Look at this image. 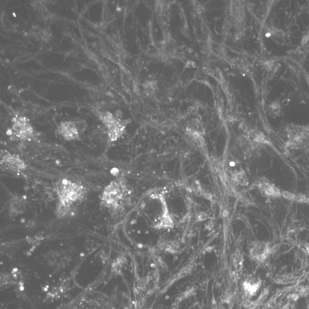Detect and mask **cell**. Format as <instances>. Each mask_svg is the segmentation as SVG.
I'll use <instances>...</instances> for the list:
<instances>
[{
    "mask_svg": "<svg viewBox=\"0 0 309 309\" xmlns=\"http://www.w3.org/2000/svg\"><path fill=\"white\" fill-rule=\"evenodd\" d=\"M127 191L125 181L122 178H117L107 185L101 193V204L109 211H117L120 208V204L124 200Z\"/></svg>",
    "mask_w": 309,
    "mask_h": 309,
    "instance_id": "cell-1",
    "label": "cell"
},
{
    "mask_svg": "<svg viewBox=\"0 0 309 309\" xmlns=\"http://www.w3.org/2000/svg\"><path fill=\"white\" fill-rule=\"evenodd\" d=\"M59 200L74 205L85 197L87 189L81 183L67 179H60L55 185Z\"/></svg>",
    "mask_w": 309,
    "mask_h": 309,
    "instance_id": "cell-2",
    "label": "cell"
},
{
    "mask_svg": "<svg viewBox=\"0 0 309 309\" xmlns=\"http://www.w3.org/2000/svg\"><path fill=\"white\" fill-rule=\"evenodd\" d=\"M13 123L12 131L17 139L27 141L32 139L35 137L33 127L26 118L16 117L13 120Z\"/></svg>",
    "mask_w": 309,
    "mask_h": 309,
    "instance_id": "cell-3",
    "label": "cell"
},
{
    "mask_svg": "<svg viewBox=\"0 0 309 309\" xmlns=\"http://www.w3.org/2000/svg\"><path fill=\"white\" fill-rule=\"evenodd\" d=\"M1 165L13 173H20L27 168L26 163L20 156L6 151H1Z\"/></svg>",
    "mask_w": 309,
    "mask_h": 309,
    "instance_id": "cell-4",
    "label": "cell"
},
{
    "mask_svg": "<svg viewBox=\"0 0 309 309\" xmlns=\"http://www.w3.org/2000/svg\"><path fill=\"white\" fill-rule=\"evenodd\" d=\"M271 251L269 244L256 241L251 245L249 252L250 257L253 260L262 262L269 257Z\"/></svg>",
    "mask_w": 309,
    "mask_h": 309,
    "instance_id": "cell-5",
    "label": "cell"
},
{
    "mask_svg": "<svg viewBox=\"0 0 309 309\" xmlns=\"http://www.w3.org/2000/svg\"><path fill=\"white\" fill-rule=\"evenodd\" d=\"M59 132L66 141H74L80 137V134L72 121L62 122L59 126Z\"/></svg>",
    "mask_w": 309,
    "mask_h": 309,
    "instance_id": "cell-6",
    "label": "cell"
},
{
    "mask_svg": "<svg viewBox=\"0 0 309 309\" xmlns=\"http://www.w3.org/2000/svg\"><path fill=\"white\" fill-rule=\"evenodd\" d=\"M27 207V201L25 198L20 195H13L9 201V215L16 216L23 214Z\"/></svg>",
    "mask_w": 309,
    "mask_h": 309,
    "instance_id": "cell-7",
    "label": "cell"
},
{
    "mask_svg": "<svg viewBox=\"0 0 309 309\" xmlns=\"http://www.w3.org/2000/svg\"><path fill=\"white\" fill-rule=\"evenodd\" d=\"M74 211V205L67 204L63 202H58L56 208V215L59 218H64L71 216Z\"/></svg>",
    "mask_w": 309,
    "mask_h": 309,
    "instance_id": "cell-8",
    "label": "cell"
},
{
    "mask_svg": "<svg viewBox=\"0 0 309 309\" xmlns=\"http://www.w3.org/2000/svg\"><path fill=\"white\" fill-rule=\"evenodd\" d=\"M258 185L259 189L268 196L276 197L280 195L279 190L274 185L270 184L269 182H261Z\"/></svg>",
    "mask_w": 309,
    "mask_h": 309,
    "instance_id": "cell-9",
    "label": "cell"
},
{
    "mask_svg": "<svg viewBox=\"0 0 309 309\" xmlns=\"http://www.w3.org/2000/svg\"><path fill=\"white\" fill-rule=\"evenodd\" d=\"M232 180L236 185L245 186L248 184V180L243 171H237L232 175Z\"/></svg>",
    "mask_w": 309,
    "mask_h": 309,
    "instance_id": "cell-10",
    "label": "cell"
},
{
    "mask_svg": "<svg viewBox=\"0 0 309 309\" xmlns=\"http://www.w3.org/2000/svg\"><path fill=\"white\" fill-rule=\"evenodd\" d=\"M74 123L77 131L80 135L84 133L87 129V123L84 121L80 119H74L72 121Z\"/></svg>",
    "mask_w": 309,
    "mask_h": 309,
    "instance_id": "cell-11",
    "label": "cell"
},
{
    "mask_svg": "<svg viewBox=\"0 0 309 309\" xmlns=\"http://www.w3.org/2000/svg\"><path fill=\"white\" fill-rule=\"evenodd\" d=\"M234 265L238 270H240L243 267V257L240 252L236 253L234 255Z\"/></svg>",
    "mask_w": 309,
    "mask_h": 309,
    "instance_id": "cell-12",
    "label": "cell"
},
{
    "mask_svg": "<svg viewBox=\"0 0 309 309\" xmlns=\"http://www.w3.org/2000/svg\"><path fill=\"white\" fill-rule=\"evenodd\" d=\"M160 246L166 250L172 251L177 249V247H176L177 246L173 241H163L161 243Z\"/></svg>",
    "mask_w": 309,
    "mask_h": 309,
    "instance_id": "cell-13",
    "label": "cell"
},
{
    "mask_svg": "<svg viewBox=\"0 0 309 309\" xmlns=\"http://www.w3.org/2000/svg\"><path fill=\"white\" fill-rule=\"evenodd\" d=\"M8 89L9 93H11L16 94L17 93L16 88L14 86H10Z\"/></svg>",
    "mask_w": 309,
    "mask_h": 309,
    "instance_id": "cell-14",
    "label": "cell"
}]
</instances>
